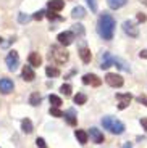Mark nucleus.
<instances>
[{
    "instance_id": "38",
    "label": "nucleus",
    "mask_w": 147,
    "mask_h": 148,
    "mask_svg": "<svg viewBox=\"0 0 147 148\" xmlns=\"http://www.w3.org/2000/svg\"><path fill=\"white\" fill-rule=\"evenodd\" d=\"M123 148H131V143H125V147Z\"/></svg>"
},
{
    "instance_id": "12",
    "label": "nucleus",
    "mask_w": 147,
    "mask_h": 148,
    "mask_svg": "<svg viewBox=\"0 0 147 148\" xmlns=\"http://www.w3.org/2000/svg\"><path fill=\"white\" fill-rule=\"evenodd\" d=\"M13 81L11 79H7V77H3V79H0V92L2 93H10L11 90H13Z\"/></svg>"
},
{
    "instance_id": "17",
    "label": "nucleus",
    "mask_w": 147,
    "mask_h": 148,
    "mask_svg": "<svg viewBox=\"0 0 147 148\" xmlns=\"http://www.w3.org/2000/svg\"><path fill=\"white\" fill-rule=\"evenodd\" d=\"M79 56H81V60L84 61V63H89V61L92 60L91 50H89L87 47H81V48H79Z\"/></svg>"
},
{
    "instance_id": "22",
    "label": "nucleus",
    "mask_w": 147,
    "mask_h": 148,
    "mask_svg": "<svg viewBox=\"0 0 147 148\" xmlns=\"http://www.w3.org/2000/svg\"><path fill=\"white\" fill-rule=\"evenodd\" d=\"M45 74H47L49 77H58L60 71L57 69V68H53V66H47L45 68Z\"/></svg>"
},
{
    "instance_id": "7",
    "label": "nucleus",
    "mask_w": 147,
    "mask_h": 148,
    "mask_svg": "<svg viewBox=\"0 0 147 148\" xmlns=\"http://www.w3.org/2000/svg\"><path fill=\"white\" fill-rule=\"evenodd\" d=\"M123 31H125L129 37H137L139 36V29H137V26L132 21H125L123 23Z\"/></svg>"
},
{
    "instance_id": "14",
    "label": "nucleus",
    "mask_w": 147,
    "mask_h": 148,
    "mask_svg": "<svg viewBox=\"0 0 147 148\" xmlns=\"http://www.w3.org/2000/svg\"><path fill=\"white\" fill-rule=\"evenodd\" d=\"M21 77L24 79L26 82L34 81V77H36V74H34V71H33V66H28V64H26V66L23 68V71H21Z\"/></svg>"
},
{
    "instance_id": "34",
    "label": "nucleus",
    "mask_w": 147,
    "mask_h": 148,
    "mask_svg": "<svg viewBox=\"0 0 147 148\" xmlns=\"http://www.w3.org/2000/svg\"><path fill=\"white\" fill-rule=\"evenodd\" d=\"M146 19H147L146 15H142V13H137V21H146Z\"/></svg>"
},
{
    "instance_id": "23",
    "label": "nucleus",
    "mask_w": 147,
    "mask_h": 148,
    "mask_svg": "<svg viewBox=\"0 0 147 148\" xmlns=\"http://www.w3.org/2000/svg\"><path fill=\"white\" fill-rule=\"evenodd\" d=\"M29 103L33 105V106H37V105L41 103V93H37V92L31 93V97H29Z\"/></svg>"
},
{
    "instance_id": "31",
    "label": "nucleus",
    "mask_w": 147,
    "mask_h": 148,
    "mask_svg": "<svg viewBox=\"0 0 147 148\" xmlns=\"http://www.w3.org/2000/svg\"><path fill=\"white\" fill-rule=\"evenodd\" d=\"M18 21H19V23H26V21H29V16H28V15H23V13H19Z\"/></svg>"
},
{
    "instance_id": "9",
    "label": "nucleus",
    "mask_w": 147,
    "mask_h": 148,
    "mask_svg": "<svg viewBox=\"0 0 147 148\" xmlns=\"http://www.w3.org/2000/svg\"><path fill=\"white\" fill-rule=\"evenodd\" d=\"M100 77H97L96 74H84L83 76V84L86 85H94V87H99L100 85Z\"/></svg>"
},
{
    "instance_id": "13",
    "label": "nucleus",
    "mask_w": 147,
    "mask_h": 148,
    "mask_svg": "<svg viewBox=\"0 0 147 148\" xmlns=\"http://www.w3.org/2000/svg\"><path fill=\"white\" fill-rule=\"evenodd\" d=\"M89 137L92 138L94 143H102L103 142V134L100 132L99 129H96V127H91V129H89Z\"/></svg>"
},
{
    "instance_id": "20",
    "label": "nucleus",
    "mask_w": 147,
    "mask_h": 148,
    "mask_svg": "<svg viewBox=\"0 0 147 148\" xmlns=\"http://www.w3.org/2000/svg\"><path fill=\"white\" fill-rule=\"evenodd\" d=\"M71 16H73L74 19H83L86 16V10L83 7H76V8H73V11H71Z\"/></svg>"
},
{
    "instance_id": "27",
    "label": "nucleus",
    "mask_w": 147,
    "mask_h": 148,
    "mask_svg": "<svg viewBox=\"0 0 147 148\" xmlns=\"http://www.w3.org/2000/svg\"><path fill=\"white\" fill-rule=\"evenodd\" d=\"M45 16H47L50 21H62V18H60L58 15H55V11H52V10H49V13Z\"/></svg>"
},
{
    "instance_id": "4",
    "label": "nucleus",
    "mask_w": 147,
    "mask_h": 148,
    "mask_svg": "<svg viewBox=\"0 0 147 148\" xmlns=\"http://www.w3.org/2000/svg\"><path fill=\"white\" fill-rule=\"evenodd\" d=\"M5 63H7V68L10 71H15L16 68H18V64H19L18 53H16L15 50H11V52L7 55V58H5Z\"/></svg>"
},
{
    "instance_id": "35",
    "label": "nucleus",
    "mask_w": 147,
    "mask_h": 148,
    "mask_svg": "<svg viewBox=\"0 0 147 148\" xmlns=\"http://www.w3.org/2000/svg\"><path fill=\"white\" fill-rule=\"evenodd\" d=\"M137 101H139V103H142V105H146V106H147V98H146V97H139V98H137Z\"/></svg>"
},
{
    "instance_id": "39",
    "label": "nucleus",
    "mask_w": 147,
    "mask_h": 148,
    "mask_svg": "<svg viewBox=\"0 0 147 148\" xmlns=\"http://www.w3.org/2000/svg\"><path fill=\"white\" fill-rule=\"evenodd\" d=\"M141 3H144V5L147 7V0H141Z\"/></svg>"
},
{
    "instance_id": "19",
    "label": "nucleus",
    "mask_w": 147,
    "mask_h": 148,
    "mask_svg": "<svg viewBox=\"0 0 147 148\" xmlns=\"http://www.w3.org/2000/svg\"><path fill=\"white\" fill-rule=\"evenodd\" d=\"M74 135H76L78 142H79V143H81V145H84L86 142H87V137H89V134L86 132V130H81V129L74 130Z\"/></svg>"
},
{
    "instance_id": "33",
    "label": "nucleus",
    "mask_w": 147,
    "mask_h": 148,
    "mask_svg": "<svg viewBox=\"0 0 147 148\" xmlns=\"http://www.w3.org/2000/svg\"><path fill=\"white\" fill-rule=\"evenodd\" d=\"M33 18L37 19V21H39V19H42V18H44V11H42V10H41V11H37V13L33 16Z\"/></svg>"
},
{
    "instance_id": "18",
    "label": "nucleus",
    "mask_w": 147,
    "mask_h": 148,
    "mask_svg": "<svg viewBox=\"0 0 147 148\" xmlns=\"http://www.w3.org/2000/svg\"><path fill=\"white\" fill-rule=\"evenodd\" d=\"M63 7H65L63 0H50L49 2V10H52V11H60V10H63Z\"/></svg>"
},
{
    "instance_id": "26",
    "label": "nucleus",
    "mask_w": 147,
    "mask_h": 148,
    "mask_svg": "<svg viewBox=\"0 0 147 148\" xmlns=\"http://www.w3.org/2000/svg\"><path fill=\"white\" fill-rule=\"evenodd\" d=\"M60 92H62L65 97L71 95V85H70V84H63L62 87H60Z\"/></svg>"
},
{
    "instance_id": "25",
    "label": "nucleus",
    "mask_w": 147,
    "mask_h": 148,
    "mask_svg": "<svg viewBox=\"0 0 147 148\" xmlns=\"http://www.w3.org/2000/svg\"><path fill=\"white\" fill-rule=\"evenodd\" d=\"M49 101H50L52 106H57V108L62 105V98H60V97H57V95H49Z\"/></svg>"
},
{
    "instance_id": "1",
    "label": "nucleus",
    "mask_w": 147,
    "mask_h": 148,
    "mask_svg": "<svg viewBox=\"0 0 147 148\" xmlns=\"http://www.w3.org/2000/svg\"><path fill=\"white\" fill-rule=\"evenodd\" d=\"M97 32L102 39L105 40H110L113 39V32H115V19L112 15L108 13H102L99 16V21H97Z\"/></svg>"
},
{
    "instance_id": "29",
    "label": "nucleus",
    "mask_w": 147,
    "mask_h": 148,
    "mask_svg": "<svg viewBox=\"0 0 147 148\" xmlns=\"http://www.w3.org/2000/svg\"><path fill=\"white\" fill-rule=\"evenodd\" d=\"M73 31L76 32V36H84V27H83V24H76L73 27Z\"/></svg>"
},
{
    "instance_id": "15",
    "label": "nucleus",
    "mask_w": 147,
    "mask_h": 148,
    "mask_svg": "<svg viewBox=\"0 0 147 148\" xmlns=\"http://www.w3.org/2000/svg\"><path fill=\"white\" fill-rule=\"evenodd\" d=\"M28 61H29L31 66L39 68V66L42 64V56L39 55L37 52H33V53H29V56H28Z\"/></svg>"
},
{
    "instance_id": "2",
    "label": "nucleus",
    "mask_w": 147,
    "mask_h": 148,
    "mask_svg": "<svg viewBox=\"0 0 147 148\" xmlns=\"http://www.w3.org/2000/svg\"><path fill=\"white\" fill-rule=\"evenodd\" d=\"M102 126L105 127L107 130H110L112 134H116V135H120V134L125 132V124H123L121 121H118V119L112 118V116H103L102 118Z\"/></svg>"
},
{
    "instance_id": "8",
    "label": "nucleus",
    "mask_w": 147,
    "mask_h": 148,
    "mask_svg": "<svg viewBox=\"0 0 147 148\" xmlns=\"http://www.w3.org/2000/svg\"><path fill=\"white\" fill-rule=\"evenodd\" d=\"M115 58H116V56H112L108 52H105L102 55V60H100V68H102V69H108L112 64H115Z\"/></svg>"
},
{
    "instance_id": "3",
    "label": "nucleus",
    "mask_w": 147,
    "mask_h": 148,
    "mask_svg": "<svg viewBox=\"0 0 147 148\" xmlns=\"http://www.w3.org/2000/svg\"><path fill=\"white\" fill-rule=\"evenodd\" d=\"M50 56L53 58V61L58 64H63L68 61V58H70V53L66 52L65 48H63V45H52L50 48Z\"/></svg>"
},
{
    "instance_id": "37",
    "label": "nucleus",
    "mask_w": 147,
    "mask_h": 148,
    "mask_svg": "<svg viewBox=\"0 0 147 148\" xmlns=\"http://www.w3.org/2000/svg\"><path fill=\"white\" fill-rule=\"evenodd\" d=\"M139 56L141 58H147V50H142V52L139 53Z\"/></svg>"
},
{
    "instance_id": "40",
    "label": "nucleus",
    "mask_w": 147,
    "mask_h": 148,
    "mask_svg": "<svg viewBox=\"0 0 147 148\" xmlns=\"http://www.w3.org/2000/svg\"><path fill=\"white\" fill-rule=\"evenodd\" d=\"M0 42H2V39H0Z\"/></svg>"
},
{
    "instance_id": "28",
    "label": "nucleus",
    "mask_w": 147,
    "mask_h": 148,
    "mask_svg": "<svg viewBox=\"0 0 147 148\" xmlns=\"http://www.w3.org/2000/svg\"><path fill=\"white\" fill-rule=\"evenodd\" d=\"M50 114H52V116H55V118H62L63 113H62V111H60L57 106H52V108H50Z\"/></svg>"
},
{
    "instance_id": "24",
    "label": "nucleus",
    "mask_w": 147,
    "mask_h": 148,
    "mask_svg": "<svg viewBox=\"0 0 147 148\" xmlns=\"http://www.w3.org/2000/svg\"><path fill=\"white\" fill-rule=\"evenodd\" d=\"M86 101H87V97H86L84 93H76V95H74V103L76 105H84Z\"/></svg>"
},
{
    "instance_id": "21",
    "label": "nucleus",
    "mask_w": 147,
    "mask_h": 148,
    "mask_svg": "<svg viewBox=\"0 0 147 148\" xmlns=\"http://www.w3.org/2000/svg\"><path fill=\"white\" fill-rule=\"evenodd\" d=\"M107 2H108V7L113 8V10L121 8V7H125V5L128 3V0H107Z\"/></svg>"
},
{
    "instance_id": "16",
    "label": "nucleus",
    "mask_w": 147,
    "mask_h": 148,
    "mask_svg": "<svg viewBox=\"0 0 147 148\" xmlns=\"http://www.w3.org/2000/svg\"><path fill=\"white\" fill-rule=\"evenodd\" d=\"M21 129H23V132H24V134H31L34 130V126H33V122H31L29 118H24L21 121Z\"/></svg>"
},
{
    "instance_id": "6",
    "label": "nucleus",
    "mask_w": 147,
    "mask_h": 148,
    "mask_svg": "<svg viewBox=\"0 0 147 148\" xmlns=\"http://www.w3.org/2000/svg\"><path fill=\"white\" fill-rule=\"evenodd\" d=\"M57 39H58L60 45L66 47V45L73 44V40H74V32H71V31H65V32H60Z\"/></svg>"
},
{
    "instance_id": "11",
    "label": "nucleus",
    "mask_w": 147,
    "mask_h": 148,
    "mask_svg": "<svg viewBox=\"0 0 147 148\" xmlns=\"http://www.w3.org/2000/svg\"><path fill=\"white\" fill-rule=\"evenodd\" d=\"M63 118L66 119V122H68V124H70V126H76V124H78L76 111H74L73 108H70V110H66L65 113H63Z\"/></svg>"
},
{
    "instance_id": "30",
    "label": "nucleus",
    "mask_w": 147,
    "mask_h": 148,
    "mask_svg": "<svg viewBox=\"0 0 147 148\" xmlns=\"http://www.w3.org/2000/svg\"><path fill=\"white\" fill-rule=\"evenodd\" d=\"M86 2H87L91 11H94V13H96V11H97V0H86Z\"/></svg>"
},
{
    "instance_id": "36",
    "label": "nucleus",
    "mask_w": 147,
    "mask_h": 148,
    "mask_svg": "<svg viewBox=\"0 0 147 148\" xmlns=\"http://www.w3.org/2000/svg\"><path fill=\"white\" fill-rule=\"evenodd\" d=\"M141 126H142L144 129L147 130V118H142V119H141Z\"/></svg>"
},
{
    "instance_id": "32",
    "label": "nucleus",
    "mask_w": 147,
    "mask_h": 148,
    "mask_svg": "<svg viewBox=\"0 0 147 148\" xmlns=\"http://www.w3.org/2000/svg\"><path fill=\"white\" fill-rule=\"evenodd\" d=\"M36 143H37V147H39V148H45V142H44V138H42V137L37 138Z\"/></svg>"
},
{
    "instance_id": "5",
    "label": "nucleus",
    "mask_w": 147,
    "mask_h": 148,
    "mask_svg": "<svg viewBox=\"0 0 147 148\" xmlns=\"http://www.w3.org/2000/svg\"><path fill=\"white\" fill-rule=\"evenodd\" d=\"M105 82L108 85H110V87H121L123 85V77L121 76H120V74H113V73H108L105 76Z\"/></svg>"
},
{
    "instance_id": "10",
    "label": "nucleus",
    "mask_w": 147,
    "mask_h": 148,
    "mask_svg": "<svg viewBox=\"0 0 147 148\" xmlns=\"http://www.w3.org/2000/svg\"><path fill=\"white\" fill-rule=\"evenodd\" d=\"M116 98L120 100L118 108H120V110H125V108L129 105V101L132 100V95L131 93H116Z\"/></svg>"
}]
</instances>
